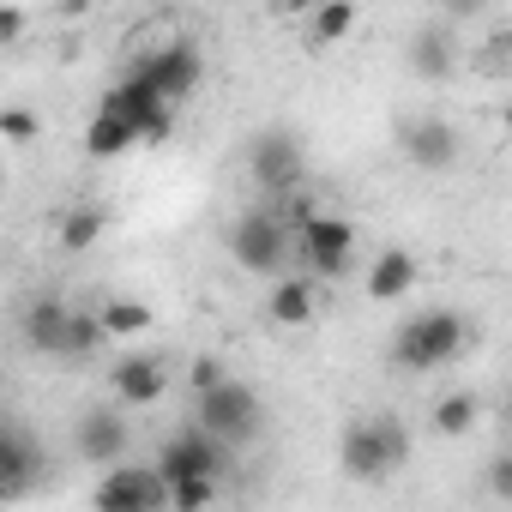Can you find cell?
Here are the masks:
<instances>
[{"instance_id":"6da1fadb","label":"cell","mask_w":512,"mask_h":512,"mask_svg":"<svg viewBox=\"0 0 512 512\" xmlns=\"http://www.w3.org/2000/svg\"><path fill=\"white\" fill-rule=\"evenodd\" d=\"M464 350H470V320L458 308H422V314L398 320L386 362L398 374H434V368H452Z\"/></svg>"},{"instance_id":"7a4b0ae2","label":"cell","mask_w":512,"mask_h":512,"mask_svg":"<svg viewBox=\"0 0 512 512\" xmlns=\"http://www.w3.org/2000/svg\"><path fill=\"white\" fill-rule=\"evenodd\" d=\"M338 464L350 482H386L410 464V428L398 416H356L338 440Z\"/></svg>"},{"instance_id":"3957f363","label":"cell","mask_w":512,"mask_h":512,"mask_svg":"<svg viewBox=\"0 0 512 512\" xmlns=\"http://www.w3.org/2000/svg\"><path fill=\"white\" fill-rule=\"evenodd\" d=\"M229 253L253 278H284V266L296 260V229L284 223V211H241L229 223Z\"/></svg>"},{"instance_id":"277c9868","label":"cell","mask_w":512,"mask_h":512,"mask_svg":"<svg viewBox=\"0 0 512 512\" xmlns=\"http://www.w3.org/2000/svg\"><path fill=\"white\" fill-rule=\"evenodd\" d=\"M193 422H205V428H211L217 440H229V446H247V440H260V428H266V398L253 392L247 380L223 374L217 386L193 392Z\"/></svg>"},{"instance_id":"5b68a950","label":"cell","mask_w":512,"mask_h":512,"mask_svg":"<svg viewBox=\"0 0 512 512\" xmlns=\"http://www.w3.org/2000/svg\"><path fill=\"white\" fill-rule=\"evenodd\" d=\"M247 175H253V187H260L266 199L296 193V187L308 181V151H302V139H296L290 127H260V133L247 139Z\"/></svg>"},{"instance_id":"8992f818","label":"cell","mask_w":512,"mask_h":512,"mask_svg":"<svg viewBox=\"0 0 512 512\" xmlns=\"http://www.w3.org/2000/svg\"><path fill=\"white\" fill-rule=\"evenodd\" d=\"M229 452H235V446H229V440H217L205 422H187V428H175V434L157 446V458H151V464L169 476V488H175V482H193V476H217V482H223Z\"/></svg>"},{"instance_id":"52a82bcc","label":"cell","mask_w":512,"mask_h":512,"mask_svg":"<svg viewBox=\"0 0 512 512\" xmlns=\"http://www.w3.org/2000/svg\"><path fill=\"white\" fill-rule=\"evenodd\" d=\"M296 260L314 272V278H344L350 266H356V223L350 217H338V211H314L308 223H302V235H296Z\"/></svg>"},{"instance_id":"ba28073f","label":"cell","mask_w":512,"mask_h":512,"mask_svg":"<svg viewBox=\"0 0 512 512\" xmlns=\"http://www.w3.org/2000/svg\"><path fill=\"white\" fill-rule=\"evenodd\" d=\"M133 79H145V85L163 91L169 103H187V97L199 91V79H205V55H199V43L175 37V43L145 49V55L133 61Z\"/></svg>"},{"instance_id":"9c48e42d","label":"cell","mask_w":512,"mask_h":512,"mask_svg":"<svg viewBox=\"0 0 512 512\" xmlns=\"http://www.w3.org/2000/svg\"><path fill=\"white\" fill-rule=\"evenodd\" d=\"M97 512H157L169 506V476L157 464H109V476H97L91 488Z\"/></svg>"},{"instance_id":"30bf717a","label":"cell","mask_w":512,"mask_h":512,"mask_svg":"<svg viewBox=\"0 0 512 512\" xmlns=\"http://www.w3.org/2000/svg\"><path fill=\"white\" fill-rule=\"evenodd\" d=\"M398 151H404L410 169L446 175V169H458V157H464V133H458L446 115H410V121L398 127Z\"/></svg>"},{"instance_id":"8fae6325","label":"cell","mask_w":512,"mask_h":512,"mask_svg":"<svg viewBox=\"0 0 512 512\" xmlns=\"http://www.w3.org/2000/svg\"><path fill=\"white\" fill-rule=\"evenodd\" d=\"M127 404H103V410H85L79 422H73V452H79V464H121L127 458V446H133V428H127V416H121Z\"/></svg>"},{"instance_id":"7c38bea8","label":"cell","mask_w":512,"mask_h":512,"mask_svg":"<svg viewBox=\"0 0 512 512\" xmlns=\"http://www.w3.org/2000/svg\"><path fill=\"white\" fill-rule=\"evenodd\" d=\"M103 103H115V109L139 127V139H151V145L175 133V109H181V103H169L163 91H151V85H145V79H133V73H127V79H121Z\"/></svg>"},{"instance_id":"4fadbf2b","label":"cell","mask_w":512,"mask_h":512,"mask_svg":"<svg viewBox=\"0 0 512 512\" xmlns=\"http://www.w3.org/2000/svg\"><path fill=\"white\" fill-rule=\"evenodd\" d=\"M109 392H115V404H127V410H151V404L169 392V362H163V356H121V362L109 368Z\"/></svg>"},{"instance_id":"5bb4252c","label":"cell","mask_w":512,"mask_h":512,"mask_svg":"<svg viewBox=\"0 0 512 512\" xmlns=\"http://www.w3.org/2000/svg\"><path fill=\"white\" fill-rule=\"evenodd\" d=\"M67 332H73V308H67L61 296H37V302L25 308V320H19V338H25L31 356L67 362Z\"/></svg>"},{"instance_id":"9a60e30c","label":"cell","mask_w":512,"mask_h":512,"mask_svg":"<svg viewBox=\"0 0 512 512\" xmlns=\"http://www.w3.org/2000/svg\"><path fill=\"white\" fill-rule=\"evenodd\" d=\"M404 61H410L416 79H428V85H452V73H458V37H452L446 25H416L410 43H404Z\"/></svg>"},{"instance_id":"2e32d148","label":"cell","mask_w":512,"mask_h":512,"mask_svg":"<svg viewBox=\"0 0 512 512\" xmlns=\"http://www.w3.org/2000/svg\"><path fill=\"white\" fill-rule=\"evenodd\" d=\"M416 278H422V260H416V253H410V247H386V253H374L362 290H368V302H404V296L416 290Z\"/></svg>"},{"instance_id":"e0dca14e","label":"cell","mask_w":512,"mask_h":512,"mask_svg":"<svg viewBox=\"0 0 512 512\" xmlns=\"http://www.w3.org/2000/svg\"><path fill=\"white\" fill-rule=\"evenodd\" d=\"M37 464H43V452L25 428H0V494H25Z\"/></svg>"},{"instance_id":"ac0fdd59","label":"cell","mask_w":512,"mask_h":512,"mask_svg":"<svg viewBox=\"0 0 512 512\" xmlns=\"http://www.w3.org/2000/svg\"><path fill=\"white\" fill-rule=\"evenodd\" d=\"M139 145V127L115 109V103H97V115H91V127H85V151L97 157V163H109V157H121V151H133Z\"/></svg>"},{"instance_id":"d6986e66","label":"cell","mask_w":512,"mask_h":512,"mask_svg":"<svg viewBox=\"0 0 512 512\" xmlns=\"http://www.w3.org/2000/svg\"><path fill=\"white\" fill-rule=\"evenodd\" d=\"M266 320L272 326H308L314 320V284L308 278H272V296H266Z\"/></svg>"},{"instance_id":"ffe728a7","label":"cell","mask_w":512,"mask_h":512,"mask_svg":"<svg viewBox=\"0 0 512 512\" xmlns=\"http://www.w3.org/2000/svg\"><path fill=\"white\" fill-rule=\"evenodd\" d=\"M103 229H109V211H103V205H73V211L61 217V247H67V253H91V247L103 241Z\"/></svg>"},{"instance_id":"44dd1931","label":"cell","mask_w":512,"mask_h":512,"mask_svg":"<svg viewBox=\"0 0 512 512\" xmlns=\"http://www.w3.org/2000/svg\"><path fill=\"white\" fill-rule=\"evenodd\" d=\"M476 416H482V404H476V392H446V398H434V410H428V422H434V434H446V440H458V434H470V428H476Z\"/></svg>"},{"instance_id":"7402d4cb","label":"cell","mask_w":512,"mask_h":512,"mask_svg":"<svg viewBox=\"0 0 512 512\" xmlns=\"http://www.w3.org/2000/svg\"><path fill=\"white\" fill-rule=\"evenodd\" d=\"M97 314H103L109 338H139V332L151 326V308H145V302H103Z\"/></svg>"},{"instance_id":"603a6c76","label":"cell","mask_w":512,"mask_h":512,"mask_svg":"<svg viewBox=\"0 0 512 512\" xmlns=\"http://www.w3.org/2000/svg\"><path fill=\"white\" fill-rule=\"evenodd\" d=\"M350 25H356V7H350V0H326V7L314 13V43H344Z\"/></svg>"},{"instance_id":"cb8c5ba5","label":"cell","mask_w":512,"mask_h":512,"mask_svg":"<svg viewBox=\"0 0 512 512\" xmlns=\"http://www.w3.org/2000/svg\"><path fill=\"white\" fill-rule=\"evenodd\" d=\"M217 488H223L217 476H193V482H175V488H169V506H175V512H193V506H211V500H217Z\"/></svg>"},{"instance_id":"d4e9b609","label":"cell","mask_w":512,"mask_h":512,"mask_svg":"<svg viewBox=\"0 0 512 512\" xmlns=\"http://www.w3.org/2000/svg\"><path fill=\"white\" fill-rule=\"evenodd\" d=\"M476 67H482V73H500V67H512V25H500V31H488V37H482V49H476Z\"/></svg>"},{"instance_id":"484cf974","label":"cell","mask_w":512,"mask_h":512,"mask_svg":"<svg viewBox=\"0 0 512 512\" xmlns=\"http://www.w3.org/2000/svg\"><path fill=\"white\" fill-rule=\"evenodd\" d=\"M37 127H43V121H37L31 109H19V103H13V109H0V133H7L13 145H31V139H37Z\"/></svg>"},{"instance_id":"4316f807","label":"cell","mask_w":512,"mask_h":512,"mask_svg":"<svg viewBox=\"0 0 512 512\" xmlns=\"http://www.w3.org/2000/svg\"><path fill=\"white\" fill-rule=\"evenodd\" d=\"M488 494L494 500H512V446L488 458Z\"/></svg>"},{"instance_id":"83f0119b","label":"cell","mask_w":512,"mask_h":512,"mask_svg":"<svg viewBox=\"0 0 512 512\" xmlns=\"http://www.w3.org/2000/svg\"><path fill=\"white\" fill-rule=\"evenodd\" d=\"M223 380V362L217 356H193V368H187V392H205V386H217Z\"/></svg>"},{"instance_id":"f1b7e54d","label":"cell","mask_w":512,"mask_h":512,"mask_svg":"<svg viewBox=\"0 0 512 512\" xmlns=\"http://www.w3.org/2000/svg\"><path fill=\"white\" fill-rule=\"evenodd\" d=\"M0 37H25V7H13V0H7V7H0Z\"/></svg>"},{"instance_id":"f546056e","label":"cell","mask_w":512,"mask_h":512,"mask_svg":"<svg viewBox=\"0 0 512 512\" xmlns=\"http://www.w3.org/2000/svg\"><path fill=\"white\" fill-rule=\"evenodd\" d=\"M434 7H440L446 19H476V13L488 7V0H434Z\"/></svg>"},{"instance_id":"4dcf8cb0","label":"cell","mask_w":512,"mask_h":512,"mask_svg":"<svg viewBox=\"0 0 512 512\" xmlns=\"http://www.w3.org/2000/svg\"><path fill=\"white\" fill-rule=\"evenodd\" d=\"M326 0H278V13H320Z\"/></svg>"},{"instance_id":"1f68e13d","label":"cell","mask_w":512,"mask_h":512,"mask_svg":"<svg viewBox=\"0 0 512 512\" xmlns=\"http://www.w3.org/2000/svg\"><path fill=\"white\" fill-rule=\"evenodd\" d=\"M500 422L512 428V386H506V398H500Z\"/></svg>"},{"instance_id":"d6a6232c","label":"cell","mask_w":512,"mask_h":512,"mask_svg":"<svg viewBox=\"0 0 512 512\" xmlns=\"http://www.w3.org/2000/svg\"><path fill=\"white\" fill-rule=\"evenodd\" d=\"M506 133H512V103H506Z\"/></svg>"}]
</instances>
